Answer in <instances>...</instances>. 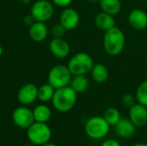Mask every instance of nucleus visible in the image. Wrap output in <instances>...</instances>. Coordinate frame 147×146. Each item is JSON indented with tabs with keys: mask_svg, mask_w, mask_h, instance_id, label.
<instances>
[{
	"mask_svg": "<svg viewBox=\"0 0 147 146\" xmlns=\"http://www.w3.org/2000/svg\"><path fill=\"white\" fill-rule=\"evenodd\" d=\"M103 49L109 56H118L121 54L126 46V36L124 32L118 27L104 32L102 40Z\"/></svg>",
	"mask_w": 147,
	"mask_h": 146,
	"instance_id": "f257e3e1",
	"label": "nucleus"
},
{
	"mask_svg": "<svg viewBox=\"0 0 147 146\" xmlns=\"http://www.w3.org/2000/svg\"><path fill=\"white\" fill-rule=\"evenodd\" d=\"M78 100V93L70 86H65L55 89L52 99L53 108L61 113L71 111L76 105Z\"/></svg>",
	"mask_w": 147,
	"mask_h": 146,
	"instance_id": "f03ea898",
	"label": "nucleus"
},
{
	"mask_svg": "<svg viewBox=\"0 0 147 146\" xmlns=\"http://www.w3.org/2000/svg\"><path fill=\"white\" fill-rule=\"evenodd\" d=\"M95 62L92 57L84 52H77L69 59L67 67L72 76L87 75L90 72Z\"/></svg>",
	"mask_w": 147,
	"mask_h": 146,
	"instance_id": "7ed1b4c3",
	"label": "nucleus"
},
{
	"mask_svg": "<svg viewBox=\"0 0 147 146\" xmlns=\"http://www.w3.org/2000/svg\"><path fill=\"white\" fill-rule=\"evenodd\" d=\"M110 130V125L103 116L90 117L85 122L84 131L86 135L92 139H102L105 138Z\"/></svg>",
	"mask_w": 147,
	"mask_h": 146,
	"instance_id": "20e7f679",
	"label": "nucleus"
},
{
	"mask_svg": "<svg viewBox=\"0 0 147 146\" xmlns=\"http://www.w3.org/2000/svg\"><path fill=\"white\" fill-rule=\"evenodd\" d=\"M72 74L67 65H57L52 67L47 75V83L55 89L70 85Z\"/></svg>",
	"mask_w": 147,
	"mask_h": 146,
	"instance_id": "39448f33",
	"label": "nucleus"
},
{
	"mask_svg": "<svg viewBox=\"0 0 147 146\" xmlns=\"http://www.w3.org/2000/svg\"><path fill=\"white\" fill-rule=\"evenodd\" d=\"M28 138L31 143L37 145H42L48 143L52 137V131L47 123L34 121L27 132Z\"/></svg>",
	"mask_w": 147,
	"mask_h": 146,
	"instance_id": "423d86ee",
	"label": "nucleus"
},
{
	"mask_svg": "<svg viewBox=\"0 0 147 146\" xmlns=\"http://www.w3.org/2000/svg\"><path fill=\"white\" fill-rule=\"evenodd\" d=\"M30 14L35 22H46L54 15L53 3L48 0H36L31 6Z\"/></svg>",
	"mask_w": 147,
	"mask_h": 146,
	"instance_id": "0eeeda50",
	"label": "nucleus"
},
{
	"mask_svg": "<svg viewBox=\"0 0 147 146\" xmlns=\"http://www.w3.org/2000/svg\"><path fill=\"white\" fill-rule=\"evenodd\" d=\"M12 119L16 126L20 128H28L34 122V114L25 105L16 108L12 114Z\"/></svg>",
	"mask_w": 147,
	"mask_h": 146,
	"instance_id": "6e6552de",
	"label": "nucleus"
},
{
	"mask_svg": "<svg viewBox=\"0 0 147 146\" xmlns=\"http://www.w3.org/2000/svg\"><path fill=\"white\" fill-rule=\"evenodd\" d=\"M80 22V15L77 9L66 7L64 8L59 15V23L66 29V31L77 28Z\"/></svg>",
	"mask_w": 147,
	"mask_h": 146,
	"instance_id": "1a4fd4ad",
	"label": "nucleus"
},
{
	"mask_svg": "<svg viewBox=\"0 0 147 146\" xmlns=\"http://www.w3.org/2000/svg\"><path fill=\"white\" fill-rule=\"evenodd\" d=\"M17 99L25 106L34 103L38 99V87L32 83L22 85L17 93Z\"/></svg>",
	"mask_w": 147,
	"mask_h": 146,
	"instance_id": "9d476101",
	"label": "nucleus"
},
{
	"mask_svg": "<svg viewBox=\"0 0 147 146\" xmlns=\"http://www.w3.org/2000/svg\"><path fill=\"white\" fill-rule=\"evenodd\" d=\"M51 53L57 59H65L70 55L71 46L64 38H53L49 43Z\"/></svg>",
	"mask_w": 147,
	"mask_h": 146,
	"instance_id": "9b49d317",
	"label": "nucleus"
},
{
	"mask_svg": "<svg viewBox=\"0 0 147 146\" xmlns=\"http://www.w3.org/2000/svg\"><path fill=\"white\" fill-rule=\"evenodd\" d=\"M129 25L137 31L147 28V12L144 9L136 8L132 9L127 16Z\"/></svg>",
	"mask_w": 147,
	"mask_h": 146,
	"instance_id": "f8f14e48",
	"label": "nucleus"
},
{
	"mask_svg": "<svg viewBox=\"0 0 147 146\" xmlns=\"http://www.w3.org/2000/svg\"><path fill=\"white\" fill-rule=\"evenodd\" d=\"M129 120L136 127H142L147 124V107L136 102L129 108Z\"/></svg>",
	"mask_w": 147,
	"mask_h": 146,
	"instance_id": "ddd939ff",
	"label": "nucleus"
},
{
	"mask_svg": "<svg viewBox=\"0 0 147 146\" xmlns=\"http://www.w3.org/2000/svg\"><path fill=\"white\" fill-rule=\"evenodd\" d=\"M115 131L120 138L130 139L134 135L136 132V126L133 124L129 118H121L115 126Z\"/></svg>",
	"mask_w": 147,
	"mask_h": 146,
	"instance_id": "4468645a",
	"label": "nucleus"
},
{
	"mask_svg": "<svg viewBox=\"0 0 147 146\" xmlns=\"http://www.w3.org/2000/svg\"><path fill=\"white\" fill-rule=\"evenodd\" d=\"M48 28L46 22H34L28 29L29 37L35 42H41L45 40L48 35Z\"/></svg>",
	"mask_w": 147,
	"mask_h": 146,
	"instance_id": "2eb2a0df",
	"label": "nucleus"
},
{
	"mask_svg": "<svg viewBox=\"0 0 147 146\" xmlns=\"http://www.w3.org/2000/svg\"><path fill=\"white\" fill-rule=\"evenodd\" d=\"M94 22H95L96 27L98 29L104 31V32L115 27V16L103 11H101L100 13L96 14V15L95 16Z\"/></svg>",
	"mask_w": 147,
	"mask_h": 146,
	"instance_id": "dca6fc26",
	"label": "nucleus"
},
{
	"mask_svg": "<svg viewBox=\"0 0 147 146\" xmlns=\"http://www.w3.org/2000/svg\"><path fill=\"white\" fill-rule=\"evenodd\" d=\"M90 74L92 80L98 84L105 83L109 77V71L108 67L102 63L95 64Z\"/></svg>",
	"mask_w": 147,
	"mask_h": 146,
	"instance_id": "f3484780",
	"label": "nucleus"
},
{
	"mask_svg": "<svg viewBox=\"0 0 147 146\" xmlns=\"http://www.w3.org/2000/svg\"><path fill=\"white\" fill-rule=\"evenodd\" d=\"M70 86L78 93L85 92L90 86V79L86 75H77L72 76Z\"/></svg>",
	"mask_w": 147,
	"mask_h": 146,
	"instance_id": "a211bd4d",
	"label": "nucleus"
},
{
	"mask_svg": "<svg viewBox=\"0 0 147 146\" xmlns=\"http://www.w3.org/2000/svg\"><path fill=\"white\" fill-rule=\"evenodd\" d=\"M99 5L102 11L112 15H118L122 8L121 0H100Z\"/></svg>",
	"mask_w": 147,
	"mask_h": 146,
	"instance_id": "6ab92c4d",
	"label": "nucleus"
},
{
	"mask_svg": "<svg viewBox=\"0 0 147 146\" xmlns=\"http://www.w3.org/2000/svg\"><path fill=\"white\" fill-rule=\"evenodd\" d=\"M33 114H34V121L42 122V123H47L52 116L51 109L47 105L44 104L36 106L33 110Z\"/></svg>",
	"mask_w": 147,
	"mask_h": 146,
	"instance_id": "aec40b11",
	"label": "nucleus"
},
{
	"mask_svg": "<svg viewBox=\"0 0 147 146\" xmlns=\"http://www.w3.org/2000/svg\"><path fill=\"white\" fill-rule=\"evenodd\" d=\"M54 92L55 89L50 83H44L38 87V99L42 102H47L49 101H52Z\"/></svg>",
	"mask_w": 147,
	"mask_h": 146,
	"instance_id": "412c9836",
	"label": "nucleus"
},
{
	"mask_svg": "<svg viewBox=\"0 0 147 146\" xmlns=\"http://www.w3.org/2000/svg\"><path fill=\"white\" fill-rule=\"evenodd\" d=\"M103 118L106 120V121L111 126H115L121 119V112L119 111L118 108L115 107H109L108 108L104 113H103Z\"/></svg>",
	"mask_w": 147,
	"mask_h": 146,
	"instance_id": "4be33fe9",
	"label": "nucleus"
},
{
	"mask_svg": "<svg viewBox=\"0 0 147 146\" xmlns=\"http://www.w3.org/2000/svg\"><path fill=\"white\" fill-rule=\"evenodd\" d=\"M135 97L138 103L147 107V80L139 84L135 91Z\"/></svg>",
	"mask_w": 147,
	"mask_h": 146,
	"instance_id": "5701e85b",
	"label": "nucleus"
},
{
	"mask_svg": "<svg viewBox=\"0 0 147 146\" xmlns=\"http://www.w3.org/2000/svg\"><path fill=\"white\" fill-rule=\"evenodd\" d=\"M50 32L53 38H64L66 33V29L60 23H58L52 27Z\"/></svg>",
	"mask_w": 147,
	"mask_h": 146,
	"instance_id": "b1692460",
	"label": "nucleus"
},
{
	"mask_svg": "<svg viewBox=\"0 0 147 146\" xmlns=\"http://www.w3.org/2000/svg\"><path fill=\"white\" fill-rule=\"evenodd\" d=\"M137 102L135 95H133L131 93L124 94L121 97V103L124 107L131 108L133 105H134Z\"/></svg>",
	"mask_w": 147,
	"mask_h": 146,
	"instance_id": "393cba45",
	"label": "nucleus"
},
{
	"mask_svg": "<svg viewBox=\"0 0 147 146\" xmlns=\"http://www.w3.org/2000/svg\"><path fill=\"white\" fill-rule=\"evenodd\" d=\"M52 3L58 6V7H60V8H66V7H69L72 1L73 0H51Z\"/></svg>",
	"mask_w": 147,
	"mask_h": 146,
	"instance_id": "a878e982",
	"label": "nucleus"
},
{
	"mask_svg": "<svg viewBox=\"0 0 147 146\" xmlns=\"http://www.w3.org/2000/svg\"><path fill=\"white\" fill-rule=\"evenodd\" d=\"M101 146H121V144L115 140V139H106L105 141H103L102 143Z\"/></svg>",
	"mask_w": 147,
	"mask_h": 146,
	"instance_id": "bb28decb",
	"label": "nucleus"
},
{
	"mask_svg": "<svg viewBox=\"0 0 147 146\" xmlns=\"http://www.w3.org/2000/svg\"><path fill=\"white\" fill-rule=\"evenodd\" d=\"M34 22H35V20L34 19V17L32 16L31 14H28V15H25V17H24V19H23L24 24L27 25V26H29V27H30L32 24H34Z\"/></svg>",
	"mask_w": 147,
	"mask_h": 146,
	"instance_id": "cd10ccee",
	"label": "nucleus"
},
{
	"mask_svg": "<svg viewBox=\"0 0 147 146\" xmlns=\"http://www.w3.org/2000/svg\"><path fill=\"white\" fill-rule=\"evenodd\" d=\"M133 146H147L146 143H143V142H140V143H137L135 145H134Z\"/></svg>",
	"mask_w": 147,
	"mask_h": 146,
	"instance_id": "c85d7f7f",
	"label": "nucleus"
},
{
	"mask_svg": "<svg viewBox=\"0 0 147 146\" xmlns=\"http://www.w3.org/2000/svg\"><path fill=\"white\" fill-rule=\"evenodd\" d=\"M40 146H57L56 145H54V144H51V143H46V144H44V145H42Z\"/></svg>",
	"mask_w": 147,
	"mask_h": 146,
	"instance_id": "c756f323",
	"label": "nucleus"
},
{
	"mask_svg": "<svg viewBox=\"0 0 147 146\" xmlns=\"http://www.w3.org/2000/svg\"><path fill=\"white\" fill-rule=\"evenodd\" d=\"M89 3H99L100 0H87Z\"/></svg>",
	"mask_w": 147,
	"mask_h": 146,
	"instance_id": "7c9ffc66",
	"label": "nucleus"
},
{
	"mask_svg": "<svg viewBox=\"0 0 147 146\" xmlns=\"http://www.w3.org/2000/svg\"><path fill=\"white\" fill-rule=\"evenodd\" d=\"M3 47H2V46L0 45V57L3 55Z\"/></svg>",
	"mask_w": 147,
	"mask_h": 146,
	"instance_id": "2f4dec72",
	"label": "nucleus"
},
{
	"mask_svg": "<svg viewBox=\"0 0 147 146\" xmlns=\"http://www.w3.org/2000/svg\"><path fill=\"white\" fill-rule=\"evenodd\" d=\"M17 1H20V2H26V1H28V0H17Z\"/></svg>",
	"mask_w": 147,
	"mask_h": 146,
	"instance_id": "473e14b6",
	"label": "nucleus"
},
{
	"mask_svg": "<svg viewBox=\"0 0 147 146\" xmlns=\"http://www.w3.org/2000/svg\"><path fill=\"white\" fill-rule=\"evenodd\" d=\"M23 146H33V145H23Z\"/></svg>",
	"mask_w": 147,
	"mask_h": 146,
	"instance_id": "72a5a7b5",
	"label": "nucleus"
}]
</instances>
